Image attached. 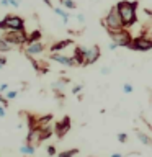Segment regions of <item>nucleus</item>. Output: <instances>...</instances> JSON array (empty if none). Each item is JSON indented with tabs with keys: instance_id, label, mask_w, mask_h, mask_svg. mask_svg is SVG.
<instances>
[{
	"instance_id": "f8f14e48",
	"label": "nucleus",
	"mask_w": 152,
	"mask_h": 157,
	"mask_svg": "<svg viewBox=\"0 0 152 157\" xmlns=\"http://www.w3.org/2000/svg\"><path fill=\"white\" fill-rule=\"evenodd\" d=\"M85 54H87V48H77V49H75V61H77V64L83 66Z\"/></svg>"
},
{
	"instance_id": "a878e982",
	"label": "nucleus",
	"mask_w": 152,
	"mask_h": 157,
	"mask_svg": "<svg viewBox=\"0 0 152 157\" xmlns=\"http://www.w3.org/2000/svg\"><path fill=\"white\" fill-rule=\"evenodd\" d=\"M118 48V44L115 43V41H111L110 44H108V49H111V51H115V49Z\"/></svg>"
},
{
	"instance_id": "9b49d317",
	"label": "nucleus",
	"mask_w": 152,
	"mask_h": 157,
	"mask_svg": "<svg viewBox=\"0 0 152 157\" xmlns=\"http://www.w3.org/2000/svg\"><path fill=\"white\" fill-rule=\"evenodd\" d=\"M43 51H44V46L39 41L28 43V48H26V54H28V56H36V54H41Z\"/></svg>"
},
{
	"instance_id": "aec40b11",
	"label": "nucleus",
	"mask_w": 152,
	"mask_h": 157,
	"mask_svg": "<svg viewBox=\"0 0 152 157\" xmlns=\"http://www.w3.org/2000/svg\"><path fill=\"white\" fill-rule=\"evenodd\" d=\"M77 149H72V151H64V152H61V154H59V155H61V157H67V155H75L77 154Z\"/></svg>"
},
{
	"instance_id": "f03ea898",
	"label": "nucleus",
	"mask_w": 152,
	"mask_h": 157,
	"mask_svg": "<svg viewBox=\"0 0 152 157\" xmlns=\"http://www.w3.org/2000/svg\"><path fill=\"white\" fill-rule=\"evenodd\" d=\"M103 25L106 26L108 31H120V29H123L124 23H123L121 15H120V12H118L116 5L110 10V13L106 15V18H105V20H103Z\"/></svg>"
},
{
	"instance_id": "f257e3e1",
	"label": "nucleus",
	"mask_w": 152,
	"mask_h": 157,
	"mask_svg": "<svg viewBox=\"0 0 152 157\" xmlns=\"http://www.w3.org/2000/svg\"><path fill=\"white\" fill-rule=\"evenodd\" d=\"M116 8L121 15V20H123V23H124V26H131V25L136 21L137 2H126V0H121V2L116 3Z\"/></svg>"
},
{
	"instance_id": "6ab92c4d",
	"label": "nucleus",
	"mask_w": 152,
	"mask_h": 157,
	"mask_svg": "<svg viewBox=\"0 0 152 157\" xmlns=\"http://www.w3.org/2000/svg\"><path fill=\"white\" fill-rule=\"evenodd\" d=\"M56 13H57L59 17L62 18V21H64V25H66V23L69 21V13H66V12H64L62 8H56Z\"/></svg>"
},
{
	"instance_id": "f3484780",
	"label": "nucleus",
	"mask_w": 152,
	"mask_h": 157,
	"mask_svg": "<svg viewBox=\"0 0 152 157\" xmlns=\"http://www.w3.org/2000/svg\"><path fill=\"white\" fill-rule=\"evenodd\" d=\"M20 152H21V154H34V146H31V144L21 146L20 147Z\"/></svg>"
},
{
	"instance_id": "0eeeda50",
	"label": "nucleus",
	"mask_w": 152,
	"mask_h": 157,
	"mask_svg": "<svg viewBox=\"0 0 152 157\" xmlns=\"http://www.w3.org/2000/svg\"><path fill=\"white\" fill-rule=\"evenodd\" d=\"M98 57H100V48H98V46L88 48L87 54H85V61H83V66H90V64L97 62Z\"/></svg>"
},
{
	"instance_id": "a211bd4d",
	"label": "nucleus",
	"mask_w": 152,
	"mask_h": 157,
	"mask_svg": "<svg viewBox=\"0 0 152 157\" xmlns=\"http://www.w3.org/2000/svg\"><path fill=\"white\" fill-rule=\"evenodd\" d=\"M38 39H41V33H39V31H33L28 36V43H36Z\"/></svg>"
},
{
	"instance_id": "2eb2a0df",
	"label": "nucleus",
	"mask_w": 152,
	"mask_h": 157,
	"mask_svg": "<svg viewBox=\"0 0 152 157\" xmlns=\"http://www.w3.org/2000/svg\"><path fill=\"white\" fill-rule=\"evenodd\" d=\"M10 49H12V44H10L7 39L0 38V52H8Z\"/></svg>"
},
{
	"instance_id": "473e14b6",
	"label": "nucleus",
	"mask_w": 152,
	"mask_h": 157,
	"mask_svg": "<svg viewBox=\"0 0 152 157\" xmlns=\"http://www.w3.org/2000/svg\"><path fill=\"white\" fill-rule=\"evenodd\" d=\"M0 118H5V110L0 106Z\"/></svg>"
},
{
	"instance_id": "b1692460",
	"label": "nucleus",
	"mask_w": 152,
	"mask_h": 157,
	"mask_svg": "<svg viewBox=\"0 0 152 157\" xmlns=\"http://www.w3.org/2000/svg\"><path fill=\"white\" fill-rule=\"evenodd\" d=\"M17 95H18L17 90H10V92H7V98H8V100H12V98H15Z\"/></svg>"
},
{
	"instance_id": "393cba45",
	"label": "nucleus",
	"mask_w": 152,
	"mask_h": 157,
	"mask_svg": "<svg viewBox=\"0 0 152 157\" xmlns=\"http://www.w3.org/2000/svg\"><path fill=\"white\" fill-rule=\"evenodd\" d=\"M118 141H120V142H126L127 141V136L121 132V134H118Z\"/></svg>"
},
{
	"instance_id": "c756f323",
	"label": "nucleus",
	"mask_w": 152,
	"mask_h": 157,
	"mask_svg": "<svg viewBox=\"0 0 152 157\" xmlns=\"http://www.w3.org/2000/svg\"><path fill=\"white\" fill-rule=\"evenodd\" d=\"M101 74H103V75H106V74H110V67H103V69H101Z\"/></svg>"
},
{
	"instance_id": "2f4dec72",
	"label": "nucleus",
	"mask_w": 152,
	"mask_h": 157,
	"mask_svg": "<svg viewBox=\"0 0 152 157\" xmlns=\"http://www.w3.org/2000/svg\"><path fill=\"white\" fill-rule=\"evenodd\" d=\"M48 154H51V155H52V154H56V149H54L52 146H51V147H48Z\"/></svg>"
},
{
	"instance_id": "ddd939ff",
	"label": "nucleus",
	"mask_w": 152,
	"mask_h": 157,
	"mask_svg": "<svg viewBox=\"0 0 152 157\" xmlns=\"http://www.w3.org/2000/svg\"><path fill=\"white\" fill-rule=\"evenodd\" d=\"M69 44H72V39H64V41H59V43H54L51 46V51L56 52V51H61V49H64L66 46H69Z\"/></svg>"
},
{
	"instance_id": "9d476101",
	"label": "nucleus",
	"mask_w": 152,
	"mask_h": 157,
	"mask_svg": "<svg viewBox=\"0 0 152 157\" xmlns=\"http://www.w3.org/2000/svg\"><path fill=\"white\" fill-rule=\"evenodd\" d=\"M28 144H33V146H38L39 142L43 141V129L41 128H34V129L29 131L28 134Z\"/></svg>"
},
{
	"instance_id": "5701e85b",
	"label": "nucleus",
	"mask_w": 152,
	"mask_h": 157,
	"mask_svg": "<svg viewBox=\"0 0 152 157\" xmlns=\"http://www.w3.org/2000/svg\"><path fill=\"white\" fill-rule=\"evenodd\" d=\"M123 90H124V93H131L132 92V85L131 83H124V85H123Z\"/></svg>"
},
{
	"instance_id": "dca6fc26",
	"label": "nucleus",
	"mask_w": 152,
	"mask_h": 157,
	"mask_svg": "<svg viewBox=\"0 0 152 157\" xmlns=\"http://www.w3.org/2000/svg\"><path fill=\"white\" fill-rule=\"evenodd\" d=\"M67 83V78H62V80H57L52 83V88L54 90H59V92H64V87H66Z\"/></svg>"
},
{
	"instance_id": "39448f33",
	"label": "nucleus",
	"mask_w": 152,
	"mask_h": 157,
	"mask_svg": "<svg viewBox=\"0 0 152 157\" xmlns=\"http://www.w3.org/2000/svg\"><path fill=\"white\" fill-rule=\"evenodd\" d=\"M110 33V36L111 39L115 41L118 46H131V41H132V38L129 36V33L127 31H123V29H120V31H108Z\"/></svg>"
},
{
	"instance_id": "cd10ccee",
	"label": "nucleus",
	"mask_w": 152,
	"mask_h": 157,
	"mask_svg": "<svg viewBox=\"0 0 152 157\" xmlns=\"http://www.w3.org/2000/svg\"><path fill=\"white\" fill-rule=\"evenodd\" d=\"M80 90H82V85H77V87H74V88H72V93H78Z\"/></svg>"
},
{
	"instance_id": "4be33fe9",
	"label": "nucleus",
	"mask_w": 152,
	"mask_h": 157,
	"mask_svg": "<svg viewBox=\"0 0 152 157\" xmlns=\"http://www.w3.org/2000/svg\"><path fill=\"white\" fill-rule=\"evenodd\" d=\"M62 5H66L67 8H75V2H72V0H61Z\"/></svg>"
},
{
	"instance_id": "72a5a7b5",
	"label": "nucleus",
	"mask_w": 152,
	"mask_h": 157,
	"mask_svg": "<svg viewBox=\"0 0 152 157\" xmlns=\"http://www.w3.org/2000/svg\"><path fill=\"white\" fill-rule=\"evenodd\" d=\"M0 64H2V66H3V64H7V59H5V57H0Z\"/></svg>"
},
{
	"instance_id": "7c9ffc66",
	"label": "nucleus",
	"mask_w": 152,
	"mask_h": 157,
	"mask_svg": "<svg viewBox=\"0 0 152 157\" xmlns=\"http://www.w3.org/2000/svg\"><path fill=\"white\" fill-rule=\"evenodd\" d=\"M5 90H8V85L7 83H2V85H0V92H5Z\"/></svg>"
},
{
	"instance_id": "c85d7f7f",
	"label": "nucleus",
	"mask_w": 152,
	"mask_h": 157,
	"mask_svg": "<svg viewBox=\"0 0 152 157\" xmlns=\"http://www.w3.org/2000/svg\"><path fill=\"white\" fill-rule=\"evenodd\" d=\"M77 20L80 23H85V17H83V15H77Z\"/></svg>"
},
{
	"instance_id": "1a4fd4ad",
	"label": "nucleus",
	"mask_w": 152,
	"mask_h": 157,
	"mask_svg": "<svg viewBox=\"0 0 152 157\" xmlns=\"http://www.w3.org/2000/svg\"><path fill=\"white\" fill-rule=\"evenodd\" d=\"M69 129H70V118H69V116H64L62 121H59L57 124H56V134H57L59 137H62Z\"/></svg>"
},
{
	"instance_id": "bb28decb",
	"label": "nucleus",
	"mask_w": 152,
	"mask_h": 157,
	"mask_svg": "<svg viewBox=\"0 0 152 157\" xmlns=\"http://www.w3.org/2000/svg\"><path fill=\"white\" fill-rule=\"evenodd\" d=\"M8 2H10L12 7H18V5H20V0H8Z\"/></svg>"
},
{
	"instance_id": "6e6552de",
	"label": "nucleus",
	"mask_w": 152,
	"mask_h": 157,
	"mask_svg": "<svg viewBox=\"0 0 152 157\" xmlns=\"http://www.w3.org/2000/svg\"><path fill=\"white\" fill-rule=\"evenodd\" d=\"M51 59H52V61H56V62H59V64H62V66H66V67H74V66L77 64L75 57H67V56L56 54V52L51 54Z\"/></svg>"
},
{
	"instance_id": "7ed1b4c3",
	"label": "nucleus",
	"mask_w": 152,
	"mask_h": 157,
	"mask_svg": "<svg viewBox=\"0 0 152 157\" xmlns=\"http://www.w3.org/2000/svg\"><path fill=\"white\" fill-rule=\"evenodd\" d=\"M3 39H7L10 44H23L28 43V36L25 34L23 29H8L3 34Z\"/></svg>"
},
{
	"instance_id": "412c9836",
	"label": "nucleus",
	"mask_w": 152,
	"mask_h": 157,
	"mask_svg": "<svg viewBox=\"0 0 152 157\" xmlns=\"http://www.w3.org/2000/svg\"><path fill=\"white\" fill-rule=\"evenodd\" d=\"M51 134H52V129H51V128H44V129H43V141L48 139Z\"/></svg>"
},
{
	"instance_id": "423d86ee",
	"label": "nucleus",
	"mask_w": 152,
	"mask_h": 157,
	"mask_svg": "<svg viewBox=\"0 0 152 157\" xmlns=\"http://www.w3.org/2000/svg\"><path fill=\"white\" fill-rule=\"evenodd\" d=\"M131 48L136 49V51H149L152 49V39L149 38H136L131 41Z\"/></svg>"
},
{
	"instance_id": "4468645a",
	"label": "nucleus",
	"mask_w": 152,
	"mask_h": 157,
	"mask_svg": "<svg viewBox=\"0 0 152 157\" xmlns=\"http://www.w3.org/2000/svg\"><path fill=\"white\" fill-rule=\"evenodd\" d=\"M136 136H137V139H139L142 144H146V146H152V139H149V136L144 134L142 131L139 129H136Z\"/></svg>"
},
{
	"instance_id": "20e7f679",
	"label": "nucleus",
	"mask_w": 152,
	"mask_h": 157,
	"mask_svg": "<svg viewBox=\"0 0 152 157\" xmlns=\"http://www.w3.org/2000/svg\"><path fill=\"white\" fill-rule=\"evenodd\" d=\"M25 21L18 17H5L0 21V29H23Z\"/></svg>"
}]
</instances>
